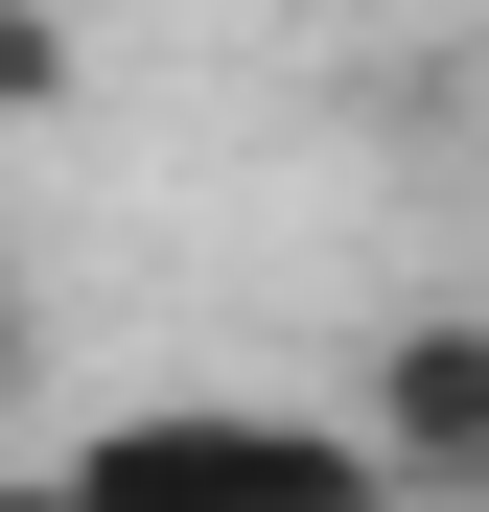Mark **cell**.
<instances>
[{
    "mask_svg": "<svg viewBox=\"0 0 489 512\" xmlns=\"http://www.w3.org/2000/svg\"><path fill=\"white\" fill-rule=\"evenodd\" d=\"M24 419H47V303L0 280V443H24Z\"/></svg>",
    "mask_w": 489,
    "mask_h": 512,
    "instance_id": "cell-4",
    "label": "cell"
},
{
    "mask_svg": "<svg viewBox=\"0 0 489 512\" xmlns=\"http://www.w3.org/2000/svg\"><path fill=\"white\" fill-rule=\"evenodd\" d=\"M0 512H70V489H47V466H0Z\"/></svg>",
    "mask_w": 489,
    "mask_h": 512,
    "instance_id": "cell-5",
    "label": "cell"
},
{
    "mask_svg": "<svg viewBox=\"0 0 489 512\" xmlns=\"http://www.w3.org/2000/svg\"><path fill=\"white\" fill-rule=\"evenodd\" d=\"M70 512H396L350 419H303V396H117V419H70Z\"/></svg>",
    "mask_w": 489,
    "mask_h": 512,
    "instance_id": "cell-1",
    "label": "cell"
},
{
    "mask_svg": "<svg viewBox=\"0 0 489 512\" xmlns=\"http://www.w3.org/2000/svg\"><path fill=\"white\" fill-rule=\"evenodd\" d=\"M70 70H94V47H70V0H0V140L70 117Z\"/></svg>",
    "mask_w": 489,
    "mask_h": 512,
    "instance_id": "cell-3",
    "label": "cell"
},
{
    "mask_svg": "<svg viewBox=\"0 0 489 512\" xmlns=\"http://www.w3.org/2000/svg\"><path fill=\"white\" fill-rule=\"evenodd\" d=\"M350 443L396 512H489V326L420 303V326H373V373H350Z\"/></svg>",
    "mask_w": 489,
    "mask_h": 512,
    "instance_id": "cell-2",
    "label": "cell"
}]
</instances>
